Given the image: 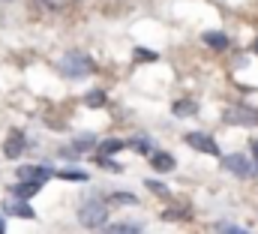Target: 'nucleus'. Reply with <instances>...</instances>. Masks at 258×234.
<instances>
[{"label": "nucleus", "instance_id": "obj_13", "mask_svg": "<svg viewBox=\"0 0 258 234\" xmlns=\"http://www.w3.org/2000/svg\"><path fill=\"white\" fill-rule=\"evenodd\" d=\"M150 162H153V168H159V171H171V168H174V159H171L168 153H150Z\"/></svg>", "mask_w": 258, "mask_h": 234}, {"label": "nucleus", "instance_id": "obj_7", "mask_svg": "<svg viewBox=\"0 0 258 234\" xmlns=\"http://www.w3.org/2000/svg\"><path fill=\"white\" fill-rule=\"evenodd\" d=\"M225 120L228 123H258V111H252V108H228L225 111Z\"/></svg>", "mask_w": 258, "mask_h": 234}, {"label": "nucleus", "instance_id": "obj_16", "mask_svg": "<svg viewBox=\"0 0 258 234\" xmlns=\"http://www.w3.org/2000/svg\"><path fill=\"white\" fill-rule=\"evenodd\" d=\"M213 228H216V234H249L243 228H237V225H231V222H216Z\"/></svg>", "mask_w": 258, "mask_h": 234}, {"label": "nucleus", "instance_id": "obj_6", "mask_svg": "<svg viewBox=\"0 0 258 234\" xmlns=\"http://www.w3.org/2000/svg\"><path fill=\"white\" fill-rule=\"evenodd\" d=\"M3 210H6L9 216H21V219H36V210H33L30 204H24L21 198H6V201H3Z\"/></svg>", "mask_w": 258, "mask_h": 234}, {"label": "nucleus", "instance_id": "obj_3", "mask_svg": "<svg viewBox=\"0 0 258 234\" xmlns=\"http://www.w3.org/2000/svg\"><path fill=\"white\" fill-rule=\"evenodd\" d=\"M222 165H225L231 174H237V177H249L252 171H255V165H252L243 153H231V156H225V159H222Z\"/></svg>", "mask_w": 258, "mask_h": 234}, {"label": "nucleus", "instance_id": "obj_15", "mask_svg": "<svg viewBox=\"0 0 258 234\" xmlns=\"http://www.w3.org/2000/svg\"><path fill=\"white\" fill-rule=\"evenodd\" d=\"M57 177H60V180H78V183H84V180H87V174H84L81 168H66V171H57Z\"/></svg>", "mask_w": 258, "mask_h": 234}, {"label": "nucleus", "instance_id": "obj_5", "mask_svg": "<svg viewBox=\"0 0 258 234\" xmlns=\"http://www.w3.org/2000/svg\"><path fill=\"white\" fill-rule=\"evenodd\" d=\"M186 144H189V147H195V150H204V153H210V156H219V147H216V141H213L210 135L189 132V135H186Z\"/></svg>", "mask_w": 258, "mask_h": 234}, {"label": "nucleus", "instance_id": "obj_17", "mask_svg": "<svg viewBox=\"0 0 258 234\" xmlns=\"http://www.w3.org/2000/svg\"><path fill=\"white\" fill-rule=\"evenodd\" d=\"M111 198H114V204H138V198L132 192H114Z\"/></svg>", "mask_w": 258, "mask_h": 234}, {"label": "nucleus", "instance_id": "obj_11", "mask_svg": "<svg viewBox=\"0 0 258 234\" xmlns=\"http://www.w3.org/2000/svg\"><path fill=\"white\" fill-rule=\"evenodd\" d=\"M105 234H141V225L138 222H111Z\"/></svg>", "mask_w": 258, "mask_h": 234}, {"label": "nucleus", "instance_id": "obj_22", "mask_svg": "<svg viewBox=\"0 0 258 234\" xmlns=\"http://www.w3.org/2000/svg\"><path fill=\"white\" fill-rule=\"evenodd\" d=\"M102 99H105V96L96 90V93H90V96H87V105H102Z\"/></svg>", "mask_w": 258, "mask_h": 234}, {"label": "nucleus", "instance_id": "obj_21", "mask_svg": "<svg viewBox=\"0 0 258 234\" xmlns=\"http://www.w3.org/2000/svg\"><path fill=\"white\" fill-rule=\"evenodd\" d=\"M129 147H138V153H150V150H153V147H150L144 138H135V141H129Z\"/></svg>", "mask_w": 258, "mask_h": 234}, {"label": "nucleus", "instance_id": "obj_18", "mask_svg": "<svg viewBox=\"0 0 258 234\" xmlns=\"http://www.w3.org/2000/svg\"><path fill=\"white\" fill-rule=\"evenodd\" d=\"M96 141H93V135H78L75 138V144H72V150H84V147H93Z\"/></svg>", "mask_w": 258, "mask_h": 234}, {"label": "nucleus", "instance_id": "obj_2", "mask_svg": "<svg viewBox=\"0 0 258 234\" xmlns=\"http://www.w3.org/2000/svg\"><path fill=\"white\" fill-rule=\"evenodd\" d=\"M105 219H108V207H105V201H99V198H90V201L81 204V210H78V222L87 225V228H96V225H102Z\"/></svg>", "mask_w": 258, "mask_h": 234}, {"label": "nucleus", "instance_id": "obj_8", "mask_svg": "<svg viewBox=\"0 0 258 234\" xmlns=\"http://www.w3.org/2000/svg\"><path fill=\"white\" fill-rule=\"evenodd\" d=\"M3 153H6L9 159L21 156V153H24V135H21V132H9V138H6V144H3Z\"/></svg>", "mask_w": 258, "mask_h": 234}, {"label": "nucleus", "instance_id": "obj_20", "mask_svg": "<svg viewBox=\"0 0 258 234\" xmlns=\"http://www.w3.org/2000/svg\"><path fill=\"white\" fill-rule=\"evenodd\" d=\"M135 57L138 60H159V54L150 51V48H135Z\"/></svg>", "mask_w": 258, "mask_h": 234}, {"label": "nucleus", "instance_id": "obj_23", "mask_svg": "<svg viewBox=\"0 0 258 234\" xmlns=\"http://www.w3.org/2000/svg\"><path fill=\"white\" fill-rule=\"evenodd\" d=\"M249 150H252V159H255V168H258V141H252V144H249Z\"/></svg>", "mask_w": 258, "mask_h": 234}, {"label": "nucleus", "instance_id": "obj_9", "mask_svg": "<svg viewBox=\"0 0 258 234\" xmlns=\"http://www.w3.org/2000/svg\"><path fill=\"white\" fill-rule=\"evenodd\" d=\"M201 39H204V45H210V48H216V51H225V48H228V36H225V33L207 30V33H204Z\"/></svg>", "mask_w": 258, "mask_h": 234}, {"label": "nucleus", "instance_id": "obj_26", "mask_svg": "<svg viewBox=\"0 0 258 234\" xmlns=\"http://www.w3.org/2000/svg\"><path fill=\"white\" fill-rule=\"evenodd\" d=\"M255 51H258V42H255Z\"/></svg>", "mask_w": 258, "mask_h": 234}, {"label": "nucleus", "instance_id": "obj_1", "mask_svg": "<svg viewBox=\"0 0 258 234\" xmlns=\"http://www.w3.org/2000/svg\"><path fill=\"white\" fill-rule=\"evenodd\" d=\"M57 69L63 72L66 78H81V75L93 72V60L87 57V54H81V51H69V54H63V57H60Z\"/></svg>", "mask_w": 258, "mask_h": 234}, {"label": "nucleus", "instance_id": "obj_19", "mask_svg": "<svg viewBox=\"0 0 258 234\" xmlns=\"http://www.w3.org/2000/svg\"><path fill=\"white\" fill-rule=\"evenodd\" d=\"M147 189H150V192H156V195H168V186H165V183H159V180H147Z\"/></svg>", "mask_w": 258, "mask_h": 234}, {"label": "nucleus", "instance_id": "obj_25", "mask_svg": "<svg viewBox=\"0 0 258 234\" xmlns=\"http://www.w3.org/2000/svg\"><path fill=\"white\" fill-rule=\"evenodd\" d=\"M0 234H6V222H3V216H0Z\"/></svg>", "mask_w": 258, "mask_h": 234}, {"label": "nucleus", "instance_id": "obj_10", "mask_svg": "<svg viewBox=\"0 0 258 234\" xmlns=\"http://www.w3.org/2000/svg\"><path fill=\"white\" fill-rule=\"evenodd\" d=\"M39 186H42V183H21V180H18V183L12 186V198H21V201H24V198L36 195V192H39Z\"/></svg>", "mask_w": 258, "mask_h": 234}, {"label": "nucleus", "instance_id": "obj_24", "mask_svg": "<svg viewBox=\"0 0 258 234\" xmlns=\"http://www.w3.org/2000/svg\"><path fill=\"white\" fill-rule=\"evenodd\" d=\"M42 3H48V6H54V9H60L66 0H42Z\"/></svg>", "mask_w": 258, "mask_h": 234}, {"label": "nucleus", "instance_id": "obj_4", "mask_svg": "<svg viewBox=\"0 0 258 234\" xmlns=\"http://www.w3.org/2000/svg\"><path fill=\"white\" fill-rule=\"evenodd\" d=\"M51 177V171L45 165H21L18 168V180L21 183H45Z\"/></svg>", "mask_w": 258, "mask_h": 234}, {"label": "nucleus", "instance_id": "obj_12", "mask_svg": "<svg viewBox=\"0 0 258 234\" xmlns=\"http://www.w3.org/2000/svg\"><path fill=\"white\" fill-rule=\"evenodd\" d=\"M171 111H174L177 117H189V114H195V111H198V105H195L192 99H177V102L171 105Z\"/></svg>", "mask_w": 258, "mask_h": 234}, {"label": "nucleus", "instance_id": "obj_14", "mask_svg": "<svg viewBox=\"0 0 258 234\" xmlns=\"http://www.w3.org/2000/svg\"><path fill=\"white\" fill-rule=\"evenodd\" d=\"M126 144L120 141V138H108V141H102L99 144V150H102V156H111V153H117V150H123Z\"/></svg>", "mask_w": 258, "mask_h": 234}]
</instances>
